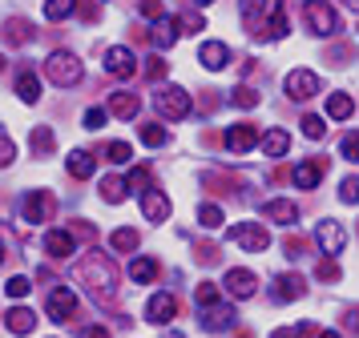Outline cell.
<instances>
[{
	"instance_id": "cell-24",
	"label": "cell",
	"mask_w": 359,
	"mask_h": 338,
	"mask_svg": "<svg viewBox=\"0 0 359 338\" xmlns=\"http://www.w3.org/2000/svg\"><path fill=\"white\" fill-rule=\"evenodd\" d=\"M17 97H20V101H29V105H36V101H41V80H36V73H29V69H25V73L17 77Z\"/></svg>"
},
{
	"instance_id": "cell-44",
	"label": "cell",
	"mask_w": 359,
	"mask_h": 338,
	"mask_svg": "<svg viewBox=\"0 0 359 338\" xmlns=\"http://www.w3.org/2000/svg\"><path fill=\"white\" fill-rule=\"evenodd\" d=\"M339 197L355 206V202H359V177H347V181H343V185H339Z\"/></svg>"
},
{
	"instance_id": "cell-6",
	"label": "cell",
	"mask_w": 359,
	"mask_h": 338,
	"mask_svg": "<svg viewBox=\"0 0 359 338\" xmlns=\"http://www.w3.org/2000/svg\"><path fill=\"white\" fill-rule=\"evenodd\" d=\"M303 16H307V24L319 36H331V32H339V16H335V8L331 4H319V0H311L307 8H303Z\"/></svg>"
},
{
	"instance_id": "cell-41",
	"label": "cell",
	"mask_w": 359,
	"mask_h": 338,
	"mask_svg": "<svg viewBox=\"0 0 359 338\" xmlns=\"http://www.w3.org/2000/svg\"><path fill=\"white\" fill-rule=\"evenodd\" d=\"M303 133H307L311 141H315V137H323V133H327L323 117H315V113H307V117H303Z\"/></svg>"
},
{
	"instance_id": "cell-5",
	"label": "cell",
	"mask_w": 359,
	"mask_h": 338,
	"mask_svg": "<svg viewBox=\"0 0 359 338\" xmlns=\"http://www.w3.org/2000/svg\"><path fill=\"white\" fill-rule=\"evenodd\" d=\"M315 241H319V254L335 258V254H343V246H347V230L327 218V222H319V230H315Z\"/></svg>"
},
{
	"instance_id": "cell-20",
	"label": "cell",
	"mask_w": 359,
	"mask_h": 338,
	"mask_svg": "<svg viewBox=\"0 0 359 338\" xmlns=\"http://www.w3.org/2000/svg\"><path fill=\"white\" fill-rule=\"evenodd\" d=\"M262 213H266V218H275L278 225H294V218H299L294 202H287V197H275V202H266V206H262Z\"/></svg>"
},
{
	"instance_id": "cell-11",
	"label": "cell",
	"mask_w": 359,
	"mask_h": 338,
	"mask_svg": "<svg viewBox=\"0 0 359 338\" xmlns=\"http://www.w3.org/2000/svg\"><path fill=\"white\" fill-rule=\"evenodd\" d=\"M222 286H226L234 298H250V294H255V286H259V278H255L250 270H243V266H234V270H226Z\"/></svg>"
},
{
	"instance_id": "cell-37",
	"label": "cell",
	"mask_w": 359,
	"mask_h": 338,
	"mask_svg": "<svg viewBox=\"0 0 359 338\" xmlns=\"http://www.w3.org/2000/svg\"><path fill=\"white\" fill-rule=\"evenodd\" d=\"M114 250H121V254H130V250H137V234L133 230H114Z\"/></svg>"
},
{
	"instance_id": "cell-39",
	"label": "cell",
	"mask_w": 359,
	"mask_h": 338,
	"mask_svg": "<svg viewBox=\"0 0 359 338\" xmlns=\"http://www.w3.org/2000/svg\"><path fill=\"white\" fill-rule=\"evenodd\" d=\"M33 149H36V153H49V149H53V129L49 125H36L33 129Z\"/></svg>"
},
{
	"instance_id": "cell-53",
	"label": "cell",
	"mask_w": 359,
	"mask_h": 338,
	"mask_svg": "<svg viewBox=\"0 0 359 338\" xmlns=\"http://www.w3.org/2000/svg\"><path fill=\"white\" fill-rule=\"evenodd\" d=\"M319 338H343V335H339V330H323Z\"/></svg>"
},
{
	"instance_id": "cell-9",
	"label": "cell",
	"mask_w": 359,
	"mask_h": 338,
	"mask_svg": "<svg viewBox=\"0 0 359 338\" xmlns=\"http://www.w3.org/2000/svg\"><path fill=\"white\" fill-rule=\"evenodd\" d=\"M287 93H291L294 101H307V97L319 93V77H315L311 69H294V73H287Z\"/></svg>"
},
{
	"instance_id": "cell-10",
	"label": "cell",
	"mask_w": 359,
	"mask_h": 338,
	"mask_svg": "<svg viewBox=\"0 0 359 338\" xmlns=\"http://www.w3.org/2000/svg\"><path fill=\"white\" fill-rule=\"evenodd\" d=\"M73 314H77V294H73V290H53L49 294V318L53 322H65V318H73Z\"/></svg>"
},
{
	"instance_id": "cell-4",
	"label": "cell",
	"mask_w": 359,
	"mask_h": 338,
	"mask_svg": "<svg viewBox=\"0 0 359 338\" xmlns=\"http://www.w3.org/2000/svg\"><path fill=\"white\" fill-rule=\"evenodd\" d=\"M226 238L230 241H238L243 250H250V254H259V250H266L271 246V238H266V230L255 222H243V225H230L226 230Z\"/></svg>"
},
{
	"instance_id": "cell-49",
	"label": "cell",
	"mask_w": 359,
	"mask_h": 338,
	"mask_svg": "<svg viewBox=\"0 0 359 338\" xmlns=\"http://www.w3.org/2000/svg\"><path fill=\"white\" fill-rule=\"evenodd\" d=\"M146 77H149V80H162V77H165V61H158V57H149V64H146Z\"/></svg>"
},
{
	"instance_id": "cell-8",
	"label": "cell",
	"mask_w": 359,
	"mask_h": 338,
	"mask_svg": "<svg viewBox=\"0 0 359 338\" xmlns=\"http://www.w3.org/2000/svg\"><path fill=\"white\" fill-rule=\"evenodd\" d=\"M53 213V193L49 190H29V197H25V222L36 225V222H49Z\"/></svg>"
},
{
	"instance_id": "cell-52",
	"label": "cell",
	"mask_w": 359,
	"mask_h": 338,
	"mask_svg": "<svg viewBox=\"0 0 359 338\" xmlns=\"http://www.w3.org/2000/svg\"><path fill=\"white\" fill-rule=\"evenodd\" d=\"M85 338H109V330L105 326H93V330H85Z\"/></svg>"
},
{
	"instance_id": "cell-13",
	"label": "cell",
	"mask_w": 359,
	"mask_h": 338,
	"mask_svg": "<svg viewBox=\"0 0 359 338\" xmlns=\"http://www.w3.org/2000/svg\"><path fill=\"white\" fill-rule=\"evenodd\" d=\"M142 213H146L149 222H165L170 218V197L162 190H146L142 193Z\"/></svg>"
},
{
	"instance_id": "cell-38",
	"label": "cell",
	"mask_w": 359,
	"mask_h": 338,
	"mask_svg": "<svg viewBox=\"0 0 359 338\" xmlns=\"http://www.w3.org/2000/svg\"><path fill=\"white\" fill-rule=\"evenodd\" d=\"M198 222L206 225V230H218L226 218H222V209H218V206H202V209H198Z\"/></svg>"
},
{
	"instance_id": "cell-15",
	"label": "cell",
	"mask_w": 359,
	"mask_h": 338,
	"mask_svg": "<svg viewBox=\"0 0 359 338\" xmlns=\"http://www.w3.org/2000/svg\"><path fill=\"white\" fill-rule=\"evenodd\" d=\"M255 125H246V121H238V125H230V133H226V149L230 153H246L250 145H255Z\"/></svg>"
},
{
	"instance_id": "cell-40",
	"label": "cell",
	"mask_w": 359,
	"mask_h": 338,
	"mask_svg": "<svg viewBox=\"0 0 359 338\" xmlns=\"http://www.w3.org/2000/svg\"><path fill=\"white\" fill-rule=\"evenodd\" d=\"M29 290H33V282H29V278H8V286H4V294H8V298H25V294H29Z\"/></svg>"
},
{
	"instance_id": "cell-3",
	"label": "cell",
	"mask_w": 359,
	"mask_h": 338,
	"mask_svg": "<svg viewBox=\"0 0 359 338\" xmlns=\"http://www.w3.org/2000/svg\"><path fill=\"white\" fill-rule=\"evenodd\" d=\"M77 274H81L85 282H97L101 294H109V290L117 286V274H114V266H109V258L97 254V250H89V258L81 262V270Z\"/></svg>"
},
{
	"instance_id": "cell-27",
	"label": "cell",
	"mask_w": 359,
	"mask_h": 338,
	"mask_svg": "<svg viewBox=\"0 0 359 338\" xmlns=\"http://www.w3.org/2000/svg\"><path fill=\"white\" fill-rule=\"evenodd\" d=\"M65 165L73 177H93V153H85V149H73Z\"/></svg>"
},
{
	"instance_id": "cell-16",
	"label": "cell",
	"mask_w": 359,
	"mask_h": 338,
	"mask_svg": "<svg viewBox=\"0 0 359 338\" xmlns=\"http://www.w3.org/2000/svg\"><path fill=\"white\" fill-rule=\"evenodd\" d=\"M174 310H178L174 294H154V298H149V322H154V326H165V322L174 318Z\"/></svg>"
},
{
	"instance_id": "cell-36",
	"label": "cell",
	"mask_w": 359,
	"mask_h": 338,
	"mask_svg": "<svg viewBox=\"0 0 359 338\" xmlns=\"http://www.w3.org/2000/svg\"><path fill=\"white\" fill-rule=\"evenodd\" d=\"M230 105H238V109H255V105H259V93L246 89V85H238V89H230Z\"/></svg>"
},
{
	"instance_id": "cell-23",
	"label": "cell",
	"mask_w": 359,
	"mask_h": 338,
	"mask_svg": "<svg viewBox=\"0 0 359 338\" xmlns=\"http://www.w3.org/2000/svg\"><path fill=\"white\" fill-rule=\"evenodd\" d=\"M319 177H323V161H303V165L294 169V185H299V190H315Z\"/></svg>"
},
{
	"instance_id": "cell-32",
	"label": "cell",
	"mask_w": 359,
	"mask_h": 338,
	"mask_svg": "<svg viewBox=\"0 0 359 338\" xmlns=\"http://www.w3.org/2000/svg\"><path fill=\"white\" fill-rule=\"evenodd\" d=\"M105 161H114V165H130V161H133L130 141H109V145H105Z\"/></svg>"
},
{
	"instance_id": "cell-2",
	"label": "cell",
	"mask_w": 359,
	"mask_h": 338,
	"mask_svg": "<svg viewBox=\"0 0 359 338\" xmlns=\"http://www.w3.org/2000/svg\"><path fill=\"white\" fill-rule=\"evenodd\" d=\"M190 93L186 89H178V85H158L154 89V109L162 113V117H170V121H182L186 113H190Z\"/></svg>"
},
{
	"instance_id": "cell-33",
	"label": "cell",
	"mask_w": 359,
	"mask_h": 338,
	"mask_svg": "<svg viewBox=\"0 0 359 338\" xmlns=\"http://www.w3.org/2000/svg\"><path fill=\"white\" fill-rule=\"evenodd\" d=\"M77 13V0H45V16L49 20H65Z\"/></svg>"
},
{
	"instance_id": "cell-14",
	"label": "cell",
	"mask_w": 359,
	"mask_h": 338,
	"mask_svg": "<svg viewBox=\"0 0 359 338\" xmlns=\"http://www.w3.org/2000/svg\"><path fill=\"white\" fill-rule=\"evenodd\" d=\"M4 326H8V335H33L36 330V314L29 306H13L8 314H4Z\"/></svg>"
},
{
	"instance_id": "cell-50",
	"label": "cell",
	"mask_w": 359,
	"mask_h": 338,
	"mask_svg": "<svg viewBox=\"0 0 359 338\" xmlns=\"http://www.w3.org/2000/svg\"><path fill=\"white\" fill-rule=\"evenodd\" d=\"M319 278H323V282H335V278H339V266H335V258H327L323 266H319Z\"/></svg>"
},
{
	"instance_id": "cell-19",
	"label": "cell",
	"mask_w": 359,
	"mask_h": 338,
	"mask_svg": "<svg viewBox=\"0 0 359 338\" xmlns=\"http://www.w3.org/2000/svg\"><path fill=\"white\" fill-rule=\"evenodd\" d=\"M234 318H238V314H234V310H230V306H210V310H206V314H202V326H206V330H230V326H234Z\"/></svg>"
},
{
	"instance_id": "cell-35",
	"label": "cell",
	"mask_w": 359,
	"mask_h": 338,
	"mask_svg": "<svg viewBox=\"0 0 359 338\" xmlns=\"http://www.w3.org/2000/svg\"><path fill=\"white\" fill-rule=\"evenodd\" d=\"M126 190H130V185H126L121 177H105V181H101V197H105L109 206H114V202H121V197H126Z\"/></svg>"
},
{
	"instance_id": "cell-29",
	"label": "cell",
	"mask_w": 359,
	"mask_h": 338,
	"mask_svg": "<svg viewBox=\"0 0 359 338\" xmlns=\"http://www.w3.org/2000/svg\"><path fill=\"white\" fill-rule=\"evenodd\" d=\"M130 278L133 282H154V278H158V262H154V258H133Z\"/></svg>"
},
{
	"instance_id": "cell-54",
	"label": "cell",
	"mask_w": 359,
	"mask_h": 338,
	"mask_svg": "<svg viewBox=\"0 0 359 338\" xmlns=\"http://www.w3.org/2000/svg\"><path fill=\"white\" fill-rule=\"evenodd\" d=\"M4 64H8V61H4V52H0V73H4Z\"/></svg>"
},
{
	"instance_id": "cell-1",
	"label": "cell",
	"mask_w": 359,
	"mask_h": 338,
	"mask_svg": "<svg viewBox=\"0 0 359 338\" xmlns=\"http://www.w3.org/2000/svg\"><path fill=\"white\" fill-rule=\"evenodd\" d=\"M45 77H49L53 85H61V89H73V85H81L85 69L73 52H53L49 61H45Z\"/></svg>"
},
{
	"instance_id": "cell-55",
	"label": "cell",
	"mask_w": 359,
	"mask_h": 338,
	"mask_svg": "<svg viewBox=\"0 0 359 338\" xmlns=\"http://www.w3.org/2000/svg\"><path fill=\"white\" fill-rule=\"evenodd\" d=\"M0 262H4V246H0Z\"/></svg>"
},
{
	"instance_id": "cell-18",
	"label": "cell",
	"mask_w": 359,
	"mask_h": 338,
	"mask_svg": "<svg viewBox=\"0 0 359 338\" xmlns=\"http://www.w3.org/2000/svg\"><path fill=\"white\" fill-rule=\"evenodd\" d=\"M45 250H49L53 258H69L77 250V241H73L69 230H49V234H45Z\"/></svg>"
},
{
	"instance_id": "cell-47",
	"label": "cell",
	"mask_w": 359,
	"mask_h": 338,
	"mask_svg": "<svg viewBox=\"0 0 359 338\" xmlns=\"http://www.w3.org/2000/svg\"><path fill=\"white\" fill-rule=\"evenodd\" d=\"M202 29H206V20H202L198 13H186V16H182V32H202Z\"/></svg>"
},
{
	"instance_id": "cell-48",
	"label": "cell",
	"mask_w": 359,
	"mask_h": 338,
	"mask_svg": "<svg viewBox=\"0 0 359 338\" xmlns=\"http://www.w3.org/2000/svg\"><path fill=\"white\" fill-rule=\"evenodd\" d=\"M146 181H149V174H146V169H133L126 185H130V190H137V193H146Z\"/></svg>"
},
{
	"instance_id": "cell-22",
	"label": "cell",
	"mask_w": 359,
	"mask_h": 338,
	"mask_svg": "<svg viewBox=\"0 0 359 338\" xmlns=\"http://www.w3.org/2000/svg\"><path fill=\"white\" fill-rule=\"evenodd\" d=\"M33 24H29V20H20V16H13V20H8V24H4V41H8V45H33Z\"/></svg>"
},
{
	"instance_id": "cell-42",
	"label": "cell",
	"mask_w": 359,
	"mask_h": 338,
	"mask_svg": "<svg viewBox=\"0 0 359 338\" xmlns=\"http://www.w3.org/2000/svg\"><path fill=\"white\" fill-rule=\"evenodd\" d=\"M142 141H146L149 149H158V145H165V129H158V125H142Z\"/></svg>"
},
{
	"instance_id": "cell-28",
	"label": "cell",
	"mask_w": 359,
	"mask_h": 338,
	"mask_svg": "<svg viewBox=\"0 0 359 338\" xmlns=\"http://www.w3.org/2000/svg\"><path fill=\"white\" fill-rule=\"evenodd\" d=\"M287 145H291V137H287L283 129H271V133L262 137V153H266V157H283V153H287Z\"/></svg>"
},
{
	"instance_id": "cell-17",
	"label": "cell",
	"mask_w": 359,
	"mask_h": 338,
	"mask_svg": "<svg viewBox=\"0 0 359 338\" xmlns=\"http://www.w3.org/2000/svg\"><path fill=\"white\" fill-rule=\"evenodd\" d=\"M275 298L278 302H294V298H303L307 294V286H303V278L299 274H278V282H275Z\"/></svg>"
},
{
	"instance_id": "cell-12",
	"label": "cell",
	"mask_w": 359,
	"mask_h": 338,
	"mask_svg": "<svg viewBox=\"0 0 359 338\" xmlns=\"http://www.w3.org/2000/svg\"><path fill=\"white\" fill-rule=\"evenodd\" d=\"M198 61H202V69L218 73V69H226L230 64V48L222 45V41H206V45L198 48Z\"/></svg>"
},
{
	"instance_id": "cell-26",
	"label": "cell",
	"mask_w": 359,
	"mask_h": 338,
	"mask_svg": "<svg viewBox=\"0 0 359 338\" xmlns=\"http://www.w3.org/2000/svg\"><path fill=\"white\" fill-rule=\"evenodd\" d=\"M351 113H355V105H351V97H347V93H331V97H327V117L347 121Z\"/></svg>"
},
{
	"instance_id": "cell-31",
	"label": "cell",
	"mask_w": 359,
	"mask_h": 338,
	"mask_svg": "<svg viewBox=\"0 0 359 338\" xmlns=\"http://www.w3.org/2000/svg\"><path fill=\"white\" fill-rule=\"evenodd\" d=\"M283 32H287V4L278 0L275 13H271V29L262 32V41H275V36H283Z\"/></svg>"
},
{
	"instance_id": "cell-45",
	"label": "cell",
	"mask_w": 359,
	"mask_h": 338,
	"mask_svg": "<svg viewBox=\"0 0 359 338\" xmlns=\"http://www.w3.org/2000/svg\"><path fill=\"white\" fill-rule=\"evenodd\" d=\"M339 149H343V157H347V161H359V133H347Z\"/></svg>"
},
{
	"instance_id": "cell-21",
	"label": "cell",
	"mask_w": 359,
	"mask_h": 338,
	"mask_svg": "<svg viewBox=\"0 0 359 338\" xmlns=\"http://www.w3.org/2000/svg\"><path fill=\"white\" fill-rule=\"evenodd\" d=\"M178 32H182V20H174V16H162V20L154 24V45H158V48H170L174 41H178Z\"/></svg>"
},
{
	"instance_id": "cell-43",
	"label": "cell",
	"mask_w": 359,
	"mask_h": 338,
	"mask_svg": "<svg viewBox=\"0 0 359 338\" xmlns=\"http://www.w3.org/2000/svg\"><path fill=\"white\" fill-rule=\"evenodd\" d=\"M105 117H109L105 109H85V129H89V133H97V129H105Z\"/></svg>"
},
{
	"instance_id": "cell-51",
	"label": "cell",
	"mask_w": 359,
	"mask_h": 338,
	"mask_svg": "<svg viewBox=\"0 0 359 338\" xmlns=\"http://www.w3.org/2000/svg\"><path fill=\"white\" fill-rule=\"evenodd\" d=\"M13 153H17V149H13V141H8V137H0V165H8V161H13Z\"/></svg>"
},
{
	"instance_id": "cell-30",
	"label": "cell",
	"mask_w": 359,
	"mask_h": 338,
	"mask_svg": "<svg viewBox=\"0 0 359 338\" xmlns=\"http://www.w3.org/2000/svg\"><path fill=\"white\" fill-rule=\"evenodd\" d=\"M238 8H243V20H246V29L255 32V24H259V20H262V13L271 8V0H243Z\"/></svg>"
},
{
	"instance_id": "cell-7",
	"label": "cell",
	"mask_w": 359,
	"mask_h": 338,
	"mask_svg": "<svg viewBox=\"0 0 359 338\" xmlns=\"http://www.w3.org/2000/svg\"><path fill=\"white\" fill-rule=\"evenodd\" d=\"M105 73H114V77H133L137 73V57H133V48L126 45H114L105 52Z\"/></svg>"
},
{
	"instance_id": "cell-46",
	"label": "cell",
	"mask_w": 359,
	"mask_h": 338,
	"mask_svg": "<svg viewBox=\"0 0 359 338\" xmlns=\"http://www.w3.org/2000/svg\"><path fill=\"white\" fill-rule=\"evenodd\" d=\"M142 16H149V20H162L165 4H162V0H142Z\"/></svg>"
},
{
	"instance_id": "cell-34",
	"label": "cell",
	"mask_w": 359,
	"mask_h": 338,
	"mask_svg": "<svg viewBox=\"0 0 359 338\" xmlns=\"http://www.w3.org/2000/svg\"><path fill=\"white\" fill-rule=\"evenodd\" d=\"M194 302L202 306V310H210V306L222 302V290L214 286V282H202V286H198V294H194Z\"/></svg>"
},
{
	"instance_id": "cell-25",
	"label": "cell",
	"mask_w": 359,
	"mask_h": 338,
	"mask_svg": "<svg viewBox=\"0 0 359 338\" xmlns=\"http://www.w3.org/2000/svg\"><path fill=\"white\" fill-rule=\"evenodd\" d=\"M137 109H142V105H137L133 93H114L109 97V113H114V117H137Z\"/></svg>"
}]
</instances>
